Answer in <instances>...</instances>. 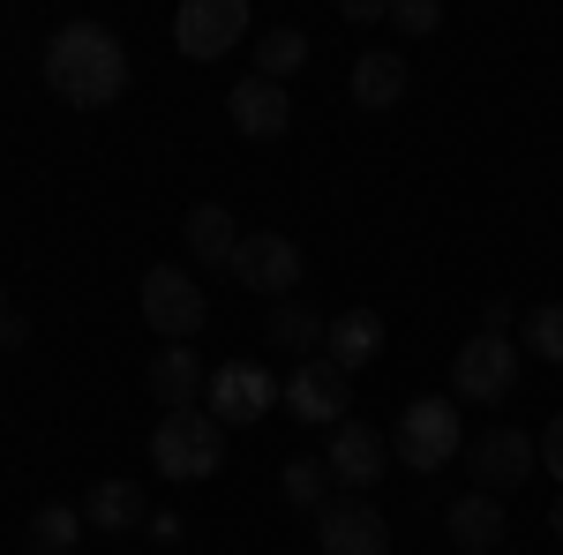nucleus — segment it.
<instances>
[{
  "instance_id": "nucleus-1",
  "label": "nucleus",
  "mask_w": 563,
  "mask_h": 555,
  "mask_svg": "<svg viewBox=\"0 0 563 555\" xmlns=\"http://www.w3.org/2000/svg\"><path fill=\"white\" fill-rule=\"evenodd\" d=\"M45 84H53V98L98 113V106H113L129 90V45L113 38L106 23H68L45 45Z\"/></svg>"
},
{
  "instance_id": "nucleus-2",
  "label": "nucleus",
  "mask_w": 563,
  "mask_h": 555,
  "mask_svg": "<svg viewBox=\"0 0 563 555\" xmlns=\"http://www.w3.org/2000/svg\"><path fill=\"white\" fill-rule=\"evenodd\" d=\"M151 466H158V480H211L225 466V421H211V406L166 413L151 435Z\"/></svg>"
},
{
  "instance_id": "nucleus-3",
  "label": "nucleus",
  "mask_w": 563,
  "mask_h": 555,
  "mask_svg": "<svg viewBox=\"0 0 563 555\" xmlns=\"http://www.w3.org/2000/svg\"><path fill=\"white\" fill-rule=\"evenodd\" d=\"M390 458L413 473H443L459 458V406L443 398H413L398 421H390Z\"/></svg>"
},
{
  "instance_id": "nucleus-4",
  "label": "nucleus",
  "mask_w": 563,
  "mask_h": 555,
  "mask_svg": "<svg viewBox=\"0 0 563 555\" xmlns=\"http://www.w3.org/2000/svg\"><path fill=\"white\" fill-rule=\"evenodd\" d=\"M203 315H211V300H203V286H196L180 263H151V270H143V323L166 345H188L203 331Z\"/></svg>"
},
{
  "instance_id": "nucleus-5",
  "label": "nucleus",
  "mask_w": 563,
  "mask_h": 555,
  "mask_svg": "<svg viewBox=\"0 0 563 555\" xmlns=\"http://www.w3.org/2000/svg\"><path fill=\"white\" fill-rule=\"evenodd\" d=\"M511 384H519V353H511V338H466L459 345V360H451V390L466 398V406H504L511 398Z\"/></svg>"
},
{
  "instance_id": "nucleus-6",
  "label": "nucleus",
  "mask_w": 563,
  "mask_h": 555,
  "mask_svg": "<svg viewBox=\"0 0 563 555\" xmlns=\"http://www.w3.org/2000/svg\"><path fill=\"white\" fill-rule=\"evenodd\" d=\"M249 38V0H188L174 15V45L180 60H218Z\"/></svg>"
},
{
  "instance_id": "nucleus-7",
  "label": "nucleus",
  "mask_w": 563,
  "mask_h": 555,
  "mask_svg": "<svg viewBox=\"0 0 563 555\" xmlns=\"http://www.w3.org/2000/svg\"><path fill=\"white\" fill-rule=\"evenodd\" d=\"M233 278L263 300H286L301 286V248L286 241V233H241V248H233Z\"/></svg>"
},
{
  "instance_id": "nucleus-8",
  "label": "nucleus",
  "mask_w": 563,
  "mask_h": 555,
  "mask_svg": "<svg viewBox=\"0 0 563 555\" xmlns=\"http://www.w3.org/2000/svg\"><path fill=\"white\" fill-rule=\"evenodd\" d=\"M533 458H541V443L496 421L488 435H474V451H466V473L481 480V496H511L526 473H533Z\"/></svg>"
},
{
  "instance_id": "nucleus-9",
  "label": "nucleus",
  "mask_w": 563,
  "mask_h": 555,
  "mask_svg": "<svg viewBox=\"0 0 563 555\" xmlns=\"http://www.w3.org/2000/svg\"><path fill=\"white\" fill-rule=\"evenodd\" d=\"M316 541H323V555H390V525L368 496H346V503L316 511Z\"/></svg>"
},
{
  "instance_id": "nucleus-10",
  "label": "nucleus",
  "mask_w": 563,
  "mask_h": 555,
  "mask_svg": "<svg viewBox=\"0 0 563 555\" xmlns=\"http://www.w3.org/2000/svg\"><path fill=\"white\" fill-rule=\"evenodd\" d=\"M203 398H211V421L233 428V421H263V413H271L286 390L271 384V368H256V360H233V368H218V376H211V390H203Z\"/></svg>"
},
{
  "instance_id": "nucleus-11",
  "label": "nucleus",
  "mask_w": 563,
  "mask_h": 555,
  "mask_svg": "<svg viewBox=\"0 0 563 555\" xmlns=\"http://www.w3.org/2000/svg\"><path fill=\"white\" fill-rule=\"evenodd\" d=\"M384 458H390V443L368 421H339V428H331V451H323V473H331V480H346L353 496H361V488H376V480H384Z\"/></svg>"
},
{
  "instance_id": "nucleus-12",
  "label": "nucleus",
  "mask_w": 563,
  "mask_h": 555,
  "mask_svg": "<svg viewBox=\"0 0 563 555\" xmlns=\"http://www.w3.org/2000/svg\"><path fill=\"white\" fill-rule=\"evenodd\" d=\"M143 390H151V406H158V413H188V406H203L211 376H203V360H196L188 345H166V353H151V360H143Z\"/></svg>"
},
{
  "instance_id": "nucleus-13",
  "label": "nucleus",
  "mask_w": 563,
  "mask_h": 555,
  "mask_svg": "<svg viewBox=\"0 0 563 555\" xmlns=\"http://www.w3.org/2000/svg\"><path fill=\"white\" fill-rule=\"evenodd\" d=\"M225 113H233V129H241V135H256V143H278V135L294 129L286 84H271V76H241V84L225 90Z\"/></svg>"
},
{
  "instance_id": "nucleus-14",
  "label": "nucleus",
  "mask_w": 563,
  "mask_h": 555,
  "mask_svg": "<svg viewBox=\"0 0 563 555\" xmlns=\"http://www.w3.org/2000/svg\"><path fill=\"white\" fill-rule=\"evenodd\" d=\"M286 406H294V413H301V421H346V406H353V376L346 368H331V360H323V353H316V360H301V368H294V384H286Z\"/></svg>"
},
{
  "instance_id": "nucleus-15",
  "label": "nucleus",
  "mask_w": 563,
  "mask_h": 555,
  "mask_svg": "<svg viewBox=\"0 0 563 555\" xmlns=\"http://www.w3.org/2000/svg\"><path fill=\"white\" fill-rule=\"evenodd\" d=\"M443 525H451V541L466 555H488L511 541V525H504V496H481V488H466L451 511H443Z\"/></svg>"
},
{
  "instance_id": "nucleus-16",
  "label": "nucleus",
  "mask_w": 563,
  "mask_h": 555,
  "mask_svg": "<svg viewBox=\"0 0 563 555\" xmlns=\"http://www.w3.org/2000/svg\"><path fill=\"white\" fill-rule=\"evenodd\" d=\"M384 353V315L376 308H346V315H331V331H323V360L331 368H368Z\"/></svg>"
},
{
  "instance_id": "nucleus-17",
  "label": "nucleus",
  "mask_w": 563,
  "mask_h": 555,
  "mask_svg": "<svg viewBox=\"0 0 563 555\" xmlns=\"http://www.w3.org/2000/svg\"><path fill=\"white\" fill-rule=\"evenodd\" d=\"M406 98V53H353V106L390 113Z\"/></svg>"
},
{
  "instance_id": "nucleus-18",
  "label": "nucleus",
  "mask_w": 563,
  "mask_h": 555,
  "mask_svg": "<svg viewBox=\"0 0 563 555\" xmlns=\"http://www.w3.org/2000/svg\"><path fill=\"white\" fill-rule=\"evenodd\" d=\"M151 518V503H143V480H98L84 496V525H98V533H135Z\"/></svg>"
},
{
  "instance_id": "nucleus-19",
  "label": "nucleus",
  "mask_w": 563,
  "mask_h": 555,
  "mask_svg": "<svg viewBox=\"0 0 563 555\" xmlns=\"http://www.w3.org/2000/svg\"><path fill=\"white\" fill-rule=\"evenodd\" d=\"M180 233H188V248L203 256V270H233V248H241V225H233V211H225V203H196Z\"/></svg>"
},
{
  "instance_id": "nucleus-20",
  "label": "nucleus",
  "mask_w": 563,
  "mask_h": 555,
  "mask_svg": "<svg viewBox=\"0 0 563 555\" xmlns=\"http://www.w3.org/2000/svg\"><path fill=\"white\" fill-rule=\"evenodd\" d=\"M323 331H331V323H323L316 308H301V300H278V308H271V345L294 353V360H316V353H323Z\"/></svg>"
},
{
  "instance_id": "nucleus-21",
  "label": "nucleus",
  "mask_w": 563,
  "mask_h": 555,
  "mask_svg": "<svg viewBox=\"0 0 563 555\" xmlns=\"http://www.w3.org/2000/svg\"><path fill=\"white\" fill-rule=\"evenodd\" d=\"M76 533H84V511H76V503H45V511L31 518V555H68Z\"/></svg>"
},
{
  "instance_id": "nucleus-22",
  "label": "nucleus",
  "mask_w": 563,
  "mask_h": 555,
  "mask_svg": "<svg viewBox=\"0 0 563 555\" xmlns=\"http://www.w3.org/2000/svg\"><path fill=\"white\" fill-rule=\"evenodd\" d=\"M256 60H263L256 76H271V84H286V76H294V68L308 60V38L294 31V23H278V31H263V53H256Z\"/></svg>"
},
{
  "instance_id": "nucleus-23",
  "label": "nucleus",
  "mask_w": 563,
  "mask_h": 555,
  "mask_svg": "<svg viewBox=\"0 0 563 555\" xmlns=\"http://www.w3.org/2000/svg\"><path fill=\"white\" fill-rule=\"evenodd\" d=\"M278 488H286V503H301V511H323V466H316V458H294V466L278 473Z\"/></svg>"
},
{
  "instance_id": "nucleus-24",
  "label": "nucleus",
  "mask_w": 563,
  "mask_h": 555,
  "mask_svg": "<svg viewBox=\"0 0 563 555\" xmlns=\"http://www.w3.org/2000/svg\"><path fill=\"white\" fill-rule=\"evenodd\" d=\"M526 338L541 360H563V300H541L533 315H526Z\"/></svg>"
},
{
  "instance_id": "nucleus-25",
  "label": "nucleus",
  "mask_w": 563,
  "mask_h": 555,
  "mask_svg": "<svg viewBox=\"0 0 563 555\" xmlns=\"http://www.w3.org/2000/svg\"><path fill=\"white\" fill-rule=\"evenodd\" d=\"M390 23L413 31V38H429L435 23H443V8H435V0H390Z\"/></svg>"
},
{
  "instance_id": "nucleus-26",
  "label": "nucleus",
  "mask_w": 563,
  "mask_h": 555,
  "mask_svg": "<svg viewBox=\"0 0 563 555\" xmlns=\"http://www.w3.org/2000/svg\"><path fill=\"white\" fill-rule=\"evenodd\" d=\"M541 466H549V473L563 480V413H556L549 428H541Z\"/></svg>"
},
{
  "instance_id": "nucleus-27",
  "label": "nucleus",
  "mask_w": 563,
  "mask_h": 555,
  "mask_svg": "<svg viewBox=\"0 0 563 555\" xmlns=\"http://www.w3.org/2000/svg\"><path fill=\"white\" fill-rule=\"evenodd\" d=\"M481 338H511V300H488L481 308Z\"/></svg>"
},
{
  "instance_id": "nucleus-28",
  "label": "nucleus",
  "mask_w": 563,
  "mask_h": 555,
  "mask_svg": "<svg viewBox=\"0 0 563 555\" xmlns=\"http://www.w3.org/2000/svg\"><path fill=\"white\" fill-rule=\"evenodd\" d=\"M353 23H376V15H390V0H346Z\"/></svg>"
},
{
  "instance_id": "nucleus-29",
  "label": "nucleus",
  "mask_w": 563,
  "mask_h": 555,
  "mask_svg": "<svg viewBox=\"0 0 563 555\" xmlns=\"http://www.w3.org/2000/svg\"><path fill=\"white\" fill-rule=\"evenodd\" d=\"M549 533H556V541H563V496H556V511H549Z\"/></svg>"
},
{
  "instance_id": "nucleus-30",
  "label": "nucleus",
  "mask_w": 563,
  "mask_h": 555,
  "mask_svg": "<svg viewBox=\"0 0 563 555\" xmlns=\"http://www.w3.org/2000/svg\"><path fill=\"white\" fill-rule=\"evenodd\" d=\"M8 315H15V308H8V286H0V323H8Z\"/></svg>"
}]
</instances>
